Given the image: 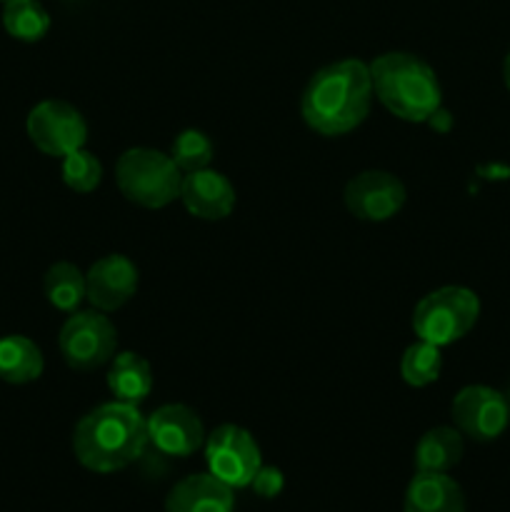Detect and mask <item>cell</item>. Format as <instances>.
I'll use <instances>...</instances> for the list:
<instances>
[{
  "label": "cell",
  "mask_w": 510,
  "mask_h": 512,
  "mask_svg": "<svg viewBox=\"0 0 510 512\" xmlns=\"http://www.w3.org/2000/svg\"><path fill=\"white\" fill-rule=\"evenodd\" d=\"M370 65L345 58L315 70L300 98V113L310 130L325 138H338L358 128L373 105Z\"/></svg>",
  "instance_id": "obj_1"
},
{
  "label": "cell",
  "mask_w": 510,
  "mask_h": 512,
  "mask_svg": "<svg viewBox=\"0 0 510 512\" xmlns=\"http://www.w3.org/2000/svg\"><path fill=\"white\" fill-rule=\"evenodd\" d=\"M148 448V425L138 405L113 400L75 423L73 455L85 470L110 475L133 465Z\"/></svg>",
  "instance_id": "obj_2"
},
{
  "label": "cell",
  "mask_w": 510,
  "mask_h": 512,
  "mask_svg": "<svg viewBox=\"0 0 510 512\" xmlns=\"http://www.w3.org/2000/svg\"><path fill=\"white\" fill-rule=\"evenodd\" d=\"M373 95L400 120L428 123L440 108L438 75L425 60L413 53H383L370 63Z\"/></svg>",
  "instance_id": "obj_3"
},
{
  "label": "cell",
  "mask_w": 510,
  "mask_h": 512,
  "mask_svg": "<svg viewBox=\"0 0 510 512\" xmlns=\"http://www.w3.org/2000/svg\"><path fill=\"white\" fill-rule=\"evenodd\" d=\"M118 190L140 208L158 210L180 198L183 173L170 153L153 148H130L115 163Z\"/></svg>",
  "instance_id": "obj_4"
},
{
  "label": "cell",
  "mask_w": 510,
  "mask_h": 512,
  "mask_svg": "<svg viewBox=\"0 0 510 512\" xmlns=\"http://www.w3.org/2000/svg\"><path fill=\"white\" fill-rule=\"evenodd\" d=\"M480 315L478 295L463 285H445L425 295L413 310V333L438 348L463 340Z\"/></svg>",
  "instance_id": "obj_5"
},
{
  "label": "cell",
  "mask_w": 510,
  "mask_h": 512,
  "mask_svg": "<svg viewBox=\"0 0 510 512\" xmlns=\"http://www.w3.org/2000/svg\"><path fill=\"white\" fill-rule=\"evenodd\" d=\"M58 348L73 370H98L113 360L118 330L103 310H75L60 328Z\"/></svg>",
  "instance_id": "obj_6"
},
{
  "label": "cell",
  "mask_w": 510,
  "mask_h": 512,
  "mask_svg": "<svg viewBox=\"0 0 510 512\" xmlns=\"http://www.w3.org/2000/svg\"><path fill=\"white\" fill-rule=\"evenodd\" d=\"M205 463L228 488H248L258 468L263 465L260 448L253 435L233 423L218 425L205 440Z\"/></svg>",
  "instance_id": "obj_7"
},
{
  "label": "cell",
  "mask_w": 510,
  "mask_h": 512,
  "mask_svg": "<svg viewBox=\"0 0 510 512\" xmlns=\"http://www.w3.org/2000/svg\"><path fill=\"white\" fill-rule=\"evenodd\" d=\"M28 138L35 148L50 158H65L73 150L85 148L88 125L78 108L63 100H43L35 105L25 120Z\"/></svg>",
  "instance_id": "obj_8"
},
{
  "label": "cell",
  "mask_w": 510,
  "mask_h": 512,
  "mask_svg": "<svg viewBox=\"0 0 510 512\" xmlns=\"http://www.w3.org/2000/svg\"><path fill=\"white\" fill-rule=\"evenodd\" d=\"M450 418L460 435L475 443H490L508 430L510 403L500 390L488 385H468L453 398Z\"/></svg>",
  "instance_id": "obj_9"
},
{
  "label": "cell",
  "mask_w": 510,
  "mask_h": 512,
  "mask_svg": "<svg viewBox=\"0 0 510 512\" xmlns=\"http://www.w3.org/2000/svg\"><path fill=\"white\" fill-rule=\"evenodd\" d=\"M345 208L368 223L395 218L405 205V185L388 170H363L345 185Z\"/></svg>",
  "instance_id": "obj_10"
},
{
  "label": "cell",
  "mask_w": 510,
  "mask_h": 512,
  "mask_svg": "<svg viewBox=\"0 0 510 512\" xmlns=\"http://www.w3.org/2000/svg\"><path fill=\"white\" fill-rule=\"evenodd\" d=\"M145 425H148V445L168 458H190L205 443L203 420L188 405H160L153 415L145 418Z\"/></svg>",
  "instance_id": "obj_11"
},
{
  "label": "cell",
  "mask_w": 510,
  "mask_h": 512,
  "mask_svg": "<svg viewBox=\"0 0 510 512\" xmlns=\"http://www.w3.org/2000/svg\"><path fill=\"white\" fill-rule=\"evenodd\" d=\"M138 268L130 258L120 253H110L95 260L85 273L88 300L95 310L113 313L120 310L135 293H138Z\"/></svg>",
  "instance_id": "obj_12"
},
{
  "label": "cell",
  "mask_w": 510,
  "mask_h": 512,
  "mask_svg": "<svg viewBox=\"0 0 510 512\" xmlns=\"http://www.w3.org/2000/svg\"><path fill=\"white\" fill-rule=\"evenodd\" d=\"M180 200L193 218L225 220L233 213L238 195H235L233 183L223 173L203 168L183 175Z\"/></svg>",
  "instance_id": "obj_13"
},
{
  "label": "cell",
  "mask_w": 510,
  "mask_h": 512,
  "mask_svg": "<svg viewBox=\"0 0 510 512\" xmlns=\"http://www.w3.org/2000/svg\"><path fill=\"white\" fill-rule=\"evenodd\" d=\"M233 488L210 473H195L173 485L165 498V512H233Z\"/></svg>",
  "instance_id": "obj_14"
},
{
  "label": "cell",
  "mask_w": 510,
  "mask_h": 512,
  "mask_svg": "<svg viewBox=\"0 0 510 512\" xmlns=\"http://www.w3.org/2000/svg\"><path fill=\"white\" fill-rule=\"evenodd\" d=\"M403 512H465V495L448 473H415Z\"/></svg>",
  "instance_id": "obj_15"
},
{
  "label": "cell",
  "mask_w": 510,
  "mask_h": 512,
  "mask_svg": "<svg viewBox=\"0 0 510 512\" xmlns=\"http://www.w3.org/2000/svg\"><path fill=\"white\" fill-rule=\"evenodd\" d=\"M463 448V435L458 428L440 425V428L428 430L415 445V473H448L460 463Z\"/></svg>",
  "instance_id": "obj_16"
},
{
  "label": "cell",
  "mask_w": 510,
  "mask_h": 512,
  "mask_svg": "<svg viewBox=\"0 0 510 512\" xmlns=\"http://www.w3.org/2000/svg\"><path fill=\"white\" fill-rule=\"evenodd\" d=\"M108 388L115 400L138 405L153 390V370L150 363L138 353H115L108 370Z\"/></svg>",
  "instance_id": "obj_17"
},
{
  "label": "cell",
  "mask_w": 510,
  "mask_h": 512,
  "mask_svg": "<svg viewBox=\"0 0 510 512\" xmlns=\"http://www.w3.org/2000/svg\"><path fill=\"white\" fill-rule=\"evenodd\" d=\"M45 360L38 345L25 335L0 338V380L10 385L33 383L43 375Z\"/></svg>",
  "instance_id": "obj_18"
},
{
  "label": "cell",
  "mask_w": 510,
  "mask_h": 512,
  "mask_svg": "<svg viewBox=\"0 0 510 512\" xmlns=\"http://www.w3.org/2000/svg\"><path fill=\"white\" fill-rule=\"evenodd\" d=\"M45 298L60 313H75L78 305L88 298L85 288V275L80 273L78 265L73 263H55L50 265L43 280Z\"/></svg>",
  "instance_id": "obj_19"
},
{
  "label": "cell",
  "mask_w": 510,
  "mask_h": 512,
  "mask_svg": "<svg viewBox=\"0 0 510 512\" xmlns=\"http://www.w3.org/2000/svg\"><path fill=\"white\" fill-rule=\"evenodd\" d=\"M3 28L10 38L35 43L50 30V15L38 0H8L3 8Z\"/></svg>",
  "instance_id": "obj_20"
},
{
  "label": "cell",
  "mask_w": 510,
  "mask_h": 512,
  "mask_svg": "<svg viewBox=\"0 0 510 512\" xmlns=\"http://www.w3.org/2000/svg\"><path fill=\"white\" fill-rule=\"evenodd\" d=\"M440 370H443L440 348L433 343H425V340L410 345L400 360V375L410 388H425V385L435 383L440 378Z\"/></svg>",
  "instance_id": "obj_21"
},
{
  "label": "cell",
  "mask_w": 510,
  "mask_h": 512,
  "mask_svg": "<svg viewBox=\"0 0 510 512\" xmlns=\"http://www.w3.org/2000/svg\"><path fill=\"white\" fill-rule=\"evenodd\" d=\"M215 145L203 130L188 128L183 133L175 135L173 145H170V158L178 165L180 173H195V170H203L213 163Z\"/></svg>",
  "instance_id": "obj_22"
},
{
  "label": "cell",
  "mask_w": 510,
  "mask_h": 512,
  "mask_svg": "<svg viewBox=\"0 0 510 512\" xmlns=\"http://www.w3.org/2000/svg\"><path fill=\"white\" fill-rule=\"evenodd\" d=\"M60 175H63V183L75 193H93L103 180V163L90 150L80 148L65 155Z\"/></svg>",
  "instance_id": "obj_23"
},
{
  "label": "cell",
  "mask_w": 510,
  "mask_h": 512,
  "mask_svg": "<svg viewBox=\"0 0 510 512\" xmlns=\"http://www.w3.org/2000/svg\"><path fill=\"white\" fill-rule=\"evenodd\" d=\"M248 488H253V493L258 495V498L273 500L283 493L285 478L278 468H273V465H260L258 473H255V478L250 480Z\"/></svg>",
  "instance_id": "obj_24"
},
{
  "label": "cell",
  "mask_w": 510,
  "mask_h": 512,
  "mask_svg": "<svg viewBox=\"0 0 510 512\" xmlns=\"http://www.w3.org/2000/svg\"><path fill=\"white\" fill-rule=\"evenodd\" d=\"M428 123L433 125L435 130H440V133H445V130L450 128V115L445 113L443 108H438V110H435L433 115H430V118H428Z\"/></svg>",
  "instance_id": "obj_25"
},
{
  "label": "cell",
  "mask_w": 510,
  "mask_h": 512,
  "mask_svg": "<svg viewBox=\"0 0 510 512\" xmlns=\"http://www.w3.org/2000/svg\"><path fill=\"white\" fill-rule=\"evenodd\" d=\"M503 80H505V88L510 90V53H508V58H505V63H503Z\"/></svg>",
  "instance_id": "obj_26"
},
{
  "label": "cell",
  "mask_w": 510,
  "mask_h": 512,
  "mask_svg": "<svg viewBox=\"0 0 510 512\" xmlns=\"http://www.w3.org/2000/svg\"><path fill=\"white\" fill-rule=\"evenodd\" d=\"M3 3H8V0H3Z\"/></svg>",
  "instance_id": "obj_27"
}]
</instances>
